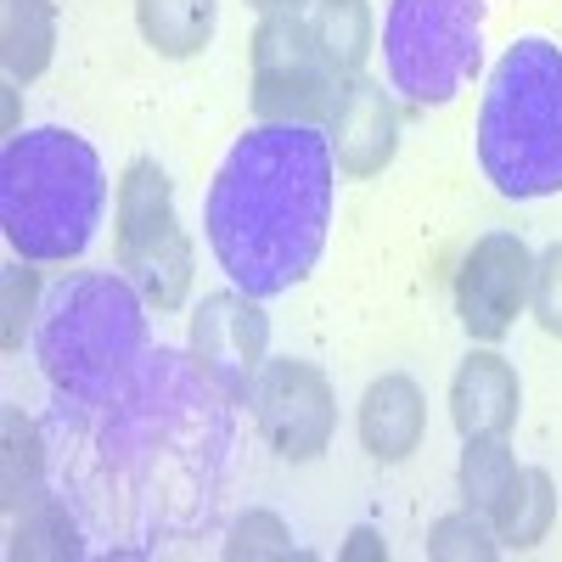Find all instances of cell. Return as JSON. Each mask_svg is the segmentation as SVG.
Listing matches in <instances>:
<instances>
[{
    "mask_svg": "<svg viewBox=\"0 0 562 562\" xmlns=\"http://www.w3.org/2000/svg\"><path fill=\"white\" fill-rule=\"evenodd\" d=\"M108 169L74 130H23L0 153V231L29 265H68L102 231Z\"/></svg>",
    "mask_w": 562,
    "mask_h": 562,
    "instance_id": "2",
    "label": "cell"
},
{
    "mask_svg": "<svg viewBox=\"0 0 562 562\" xmlns=\"http://www.w3.org/2000/svg\"><path fill=\"white\" fill-rule=\"evenodd\" d=\"M147 310L153 304L124 276H68L45 299L34 333V360L52 389L79 405H108L147 355Z\"/></svg>",
    "mask_w": 562,
    "mask_h": 562,
    "instance_id": "4",
    "label": "cell"
},
{
    "mask_svg": "<svg viewBox=\"0 0 562 562\" xmlns=\"http://www.w3.org/2000/svg\"><path fill=\"white\" fill-rule=\"evenodd\" d=\"M479 169L512 203L562 192V45H506L479 108Z\"/></svg>",
    "mask_w": 562,
    "mask_h": 562,
    "instance_id": "3",
    "label": "cell"
},
{
    "mask_svg": "<svg viewBox=\"0 0 562 562\" xmlns=\"http://www.w3.org/2000/svg\"><path fill=\"white\" fill-rule=\"evenodd\" d=\"M135 23H140V40H147L158 57L186 63L214 40L220 0H135Z\"/></svg>",
    "mask_w": 562,
    "mask_h": 562,
    "instance_id": "16",
    "label": "cell"
},
{
    "mask_svg": "<svg viewBox=\"0 0 562 562\" xmlns=\"http://www.w3.org/2000/svg\"><path fill=\"white\" fill-rule=\"evenodd\" d=\"M79 524L68 518V506L57 495H40L18 512V529H12V546L7 557L12 562H63V557H79Z\"/></svg>",
    "mask_w": 562,
    "mask_h": 562,
    "instance_id": "19",
    "label": "cell"
},
{
    "mask_svg": "<svg viewBox=\"0 0 562 562\" xmlns=\"http://www.w3.org/2000/svg\"><path fill=\"white\" fill-rule=\"evenodd\" d=\"M422 434H428V400H422L416 378L405 371H383L378 383L360 394V445L371 461H405Z\"/></svg>",
    "mask_w": 562,
    "mask_h": 562,
    "instance_id": "13",
    "label": "cell"
},
{
    "mask_svg": "<svg viewBox=\"0 0 562 562\" xmlns=\"http://www.w3.org/2000/svg\"><path fill=\"white\" fill-rule=\"evenodd\" d=\"M310 23L326 45V57H333V68L349 79L366 68L371 57V40H378V23H371V0H315L310 7Z\"/></svg>",
    "mask_w": 562,
    "mask_h": 562,
    "instance_id": "18",
    "label": "cell"
},
{
    "mask_svg": "<svg viewBox=\"0 0 562 562\" xmlns=\"http://www.w3.org/2000/svg\"><path fill=\"white\" fill-rule=\"evenodd\" d=\"M57 57V7L52 0H0V63L12 85H29Z\"/></svg>",
    "mask_w": 562,
    "mask_h": 562,
    "instance_id": "15",
    "label": "cell"
},
{
    "mask_svg": "<svg viewBox=\"0 0 562 562\" xmlns=\"http://www.w3.org/2000/svg\"><path fill=\"white\" fill-rule=\"evenodd\" d=\"M344 557H389V546L371 535V529H355L349 535V546H344Z\"/></svg>",
    "mask_w": 562,
    "mask_h": 562,
    "instance_id": "25",
    "label": "cell"
},
{
    "mask_svg": "<svg viewBox=\"0 0 562 562\" xmlns=\"http://www.w3.org/2000/svg\"><path fill=\"white\" fill-rule=\"evenodd\" d=\"M248 102L259 124H321L338 102L344 74L333 68L315 23L304 12H270L254 29Z\"/></svg>",
    "mask_w": 562,
    "mask_h": 562,
    "instance_id": "7",
    "label": "cell"
},
{
    "mask_svg": "<svg viewBox=\"0 0 562 562\" xmlns=\"http://www.w3.org/2000/svg\"><path fill=\"white\" fill-rule=\"evenodd\" d=\"M529 310H535V321H540L546 338H562V243H551V248L535 259Z\"/></svg>",
    "mask_w": 562,
    "mask_h": 562,
    "instance_id": "23",
    "label": "cell"
},
{
    "mask_svg": "<svg viewBox=\"0 0 562 562\" xmlns=\"http://www.w3.org/2000/svg\"><path fill=\"white\" fill-rule=\"evenodd\" d=\"M45 495V445H40V428L18 411L7 405L0 411V506H7V518H18V512L29 501Z\"/></svg>",
    "mask_w": 562,
    "mask_h": 562,
    "instance_id": "17",
    "label": "cell"
},
{
    "mask_svg": "<svg viewBox=\"0 0 562 562\" xmlns=\"http://www.w3.org/2000/svg\"><path fill=\"white\" fill-rule=\"evenodd\" d=\"M484 63V0H389L383 74L411 108H445Z\"/></svg>",
    "mask_w": 562,
    "mask_h": 562,
    "instance_id": "5",
    "label": "cell"
},
{
    "mask_svg": "<svg viewBox=\"0 0 562 562\" xmlns=\"http://www.w3.org/2000/svg\"><path fill=\"white\" fill-rule=\"evenodd\" d=\"M192 360L225 400H248L270 360V321L243 288L209 293L192 315Z\"/></svg>",
    "mask_w": 562,
    "mask_h": 562,
    "instance_id": "10",
    "label": "cell"
},
{
    "mask_svg": "<svg viewBox=\"0 0 562 562\" xmlns=\"http://www.w3.org/2000/svg\"><path fill=\"white\" fill-rule=\"evenodd\" d=\"M484 518L495 524L506 551H535L551 535V524H557V484H551V473L546 467H518Z\"/></svg>",
    "mask_w": 562,
    "mask_h": 562,
    "instance_id": "14",
    "label": "cell"
},
{
    "mask_svg": "<svg viewBox=\"0 0 562 562\" xmlns=\"http://www.w3.org/2000/svg\"><path fill=\"white\" fill-rule=\"evenodd\" d=\"M506 546L495 535V524L484 512L461 506V512H445V518L428 529V557L434 562H495Z\"/></svg>",
    "mask_w": 562,
    "mask_h": 562,
    "instance_id": "21",
    "label": "cell"
},
{
    "mask_svg": "<svg viewBox=\"0 0 562 562\" xmlns=\"http://www.w3.org/2000/svg\"><path fill=\"white\" fill-rule=\"evenodd\" d=\"M512 473H518V456H512L506 434H479V439H467V450H461V467H456V490H461V506L490 512V506L501 501V490L512 484Z\"/></svg>",
    "mask_w": 562,
    "mask_h": 562,
    "instance_id": "20",
    "label": "cell"
},
{
    "mask_svg": "<svg viewBox=\"0 0 562 562\" xmlns=\"http://www.w3.org/2000/svg\"><path fill=\"white\" fill-rule=\"evenodd\" d=\"M248 405L281 461H315L338 434V394L315 360H265Z\"/></svg>",
    "mask_w": 562,
    "mask_h": 562,
    "instance_id": "8",
    "label": "cell"
},
{
    "mask_svg": "<svg viewBox=\"0 0 562 562\" xmlns=\"http://www.w3.org/2000/svg\"><path fill=\"white\" fill-rule=\"evenodd\" d=\"M326 147L344 180L383 175L400 153V102L383 90V79L349 74L338 85V102L326 113Z\"/></svg>",
    "mask_w": 562,
    "mask_h": 562,
    "instance_id": "11",
    "label": "cell"
},
{
    "mask_svg": "<svg viewBox=\"0 0 562 562\" xmlns=\"http://www.w3.org/2000/svg\"><path fill=\"white\" fill-rule=\"evenodd\" d=\"M225 557L231 562H288V557H304L288 535V524L276 512H243L231 524V540H225Z\"/></svg>",
    "mask_w": 562,
    "mask_h": 562,
    "instance_id": "22",
    "label": "cell"
},
{
    "mask_svg": "<svg viewBox=\"0 0 562 562\" xmlns=\"http://www.w3.org/2000/svg\"><path fill=\"white\" fill-rule=\"evenodd\" d=\"M535 254L518 231H484L456 270V315L473 344H501L529 310Z\"/></svg>",
    "mask_w": 562,
    "mask_h": 562,
    "instance_id": "9",
    "label": "cell"
},
{
    "mask_svg": "<svg viewBox=\"0 0 562 562\" xmlns=\"http://www.w3.org/2000/svg\"><path fill=\"white\" fill-rule=\"evenodd\" d=\"M248 7L259 18H270V12H304V7H315V0H248Z\"/></svg>",
    "mask_w": 562,
    "mask_h": 562,
    "instance_id": "26",
    "label": "cell"
},
{
    "mask_svg": "<svg viewBox=\"0 0 562 562\" xmlns=\"http://www.w3.org/2000/svg\"><path fill=\"white\" fill-rule=\"evenodd\" d=\"M113 248L124 281L147 299L153 310H180L192 293L198 248L186 237V225L175 214V180L164 175L158 158H135L119 175L113 192Z\"/></svg>",
    "mask_w": 562,
    "mask_h": 562,
    "instance_id": "6",
    "label": "cell"
},
{
    "mask_svg": "<svg viewBox=\"0 0 562 562\" xmlns=\"http://www.w3.org/2000/svg\"><path fill=\"white\" fill-rule=\"evenodd\" d=\"M34 293H40L34 270L12 265V270H7V333H0V344H7V349L23 344V326H29V315H34Z\"/></svg>",
    "mask_w": 562,
    "mask_h": 562,
    "instance_id": "24",
    "label": "cell"
},
{
    "mask_svg": "<svg viewBox=\"0 0 562 562\" xmlns=\"http://www.w3.org/2000/svg\"><path fill=\"white\" fill-rule=\"evenodd\" d=\"M338 164L315 124H254L209 180L203 231L231 288L248 299L293 293L333 231Z\"/></svg>",
    "mask_w": 562,
    "mask_h": 562,
    "instance_id": "1",
    "label": "cell"
},
{
    "mask_svg": "<svg viewBox=\"0 0 562 562\" xmlns=\"http://www.w3.org/2000/svg\"><path fill=\"white\" fill-rule=\"evenodd\" d=\"M518 411H524V383H518V366L506 355H495L490 344L473 349L456 378H450V422L461 439H479V434H512L518 428Z\"/></svg>",
    "mask_w": 562,
    "mask_h": 562,
    "instance_id": "12",
    "label": "cell"
}]
</instances>
